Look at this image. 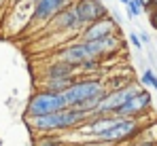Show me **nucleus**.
<instances>
[{
  "label": "nucleus",
  "instance_id": "1",
  "mask_svg": "<svg viewBox=\"0 0 157 146\" xmlns=\"http://www.w3.org/2000/svg\"><path fill=\"white\" fill-rule=\"evenodd\" d=\"M28 129L36 136H45V133H59V131H72L78 129L81 125L89 121V114L83 112L81 108H64L55 114L47 117H38V119H24Z\"/></svg>",
  "mask_w": 157,
  "mask_h": 146
},
{
  "label": "nucleus",
  "instance_id": "2",
  "mask_svg": "<svg viewBox=\"0 0 157 146\" xmlns=\"http://www.w3.org/2000/svg\"><path fill=\"white\" fill-rule=\"evenodd\" d=\"M142 129L144 127H142L140 119H119V117H115V121L104 131H100L94 140L108 146H130L136 140H140Z\"/></svg>",
  "mask_w": 157,
  "mask_h": 146
},
{
  "label": "nucleus",
  "instance_id": "3",
  "mask_svg": "<svg viewBox=\"0 0 157 146\" xmlns=\"http://www.w3.org/2000/svg\"><path fill=\"white\" fill-rule=\"evenodd\" d=\"M106 91L108 89L100 76H78L75 85L64 93V99H66L68 108H81L83 104H87L96 97H102Z\"/></svg>",
  "mask_w": 157,
  "mask_h": 146
},
{
  "label": "nucleus",
  "instance_id": "4",
  "mask_svg": "<svg viewBox=\"0 0 157 146\" xmlns=\"http://www.w3.org/2000/svg\"><path fill=\"white\" fill-rule=\"evenodd\" d=\"M68 108L66 99L59 93H51L45 89H36L26 104V112L24 119H38V117H47V114H55L59 110Z\"/></svg>",
  "mask_w": 157,
  "mask_h": 146
},
{
  "label": "nucleus",
  "instance_id": "5",
  "mask_svg": "<svg viewBox=\"0 0 157 146\" xmlns=\"http://www.w3.org/2000/svg\"><path fill=\"white\" fill-rule=\"evenodd\" d=\"M140 91H142V87H140L138 83L128 85V87H123V89L106 91V95H104V99H102V104H100V108H98L96 114H100V117H115L117 110H119L123 104H128L134 95H138Z\"/></svg>",
  "mask_w": 157,
  "mask_h": 146
},
{
  "label": "nucleus",
  "instance_id": "6",
  "mask_svg": "<svg viewBox=\"0 0 157 146\" xmlns=\"http://www.w3.org/2000/svg\"><path fill=\"white\" fill-rule=\"evenodd\" d=\"M75 0H38L34 4V11H32V19H30V25L34 28H47V25L53 21L55 15H59L64 9L72 6Z\"/></svg>",
  "mask_w": 157,
  "mask_h": 146
},
{
  "label": "nucleus",
  "instance_id": "7",
  "mask_svg": "<svg viewBox=\"0 0 157 146\" xmlns=\"http://www.w3.org/2000/svg\"><path fill=\"white\" fill-rule=\"evenodd\" d=\"M115 34H121V25L119 21H115L113 17H106V19H100L96 24L85 25L81 32H78L77 40H83V43H98V40H104L108 36H115Z\"/></svg>",
  "mask_w": 157,
  "mask_h": 146
},
{
  "label": "nucleus",
  "instance_id": "8",
  "mask_svg": "<svg viewBox=\"0 0 157 146\" xmlns=\"http://www.w3.org/2000/svg\"><path fill=\"white\" fill-rule=\"evenodd\" d=\"M55 59L66 62V64H72V66L78 68L83 62H87V59H98V57H94V51H91V45H89V43L75 40V43H68V45L57 49Z\"/></svg>",
  "mask_w": 157,
  "mask_h": 146
},
{
  "label": "nucleus",
  "instance_id": "9",
  "mask_svg": "<svg viewBox=\"0 0 157 146\" xmlns=\"http://www.w3.org/2000/svg\"><path fill=\"white\" fill-rule=\"evenodd\" d=\"M75 11H77L78 21L83 28L89 24H96L100 19H106L110 15L108 6L102 0H75Z\"/></svg>",
  "mask_w": 157,
  "mask_h": 146
},
{
  "label": "nucleus",
  "instance_id": "10",
  "mask_svg": "<svg viewBox=\"0 0 157 146\" xmlns=\"http://www.w3.org/2000/svg\"><path fill=\"white\" fill-rule=\"evenodd\" d=\"M151 106H153L151 93H149L147 89H142L138 95L132 97L128 104H123V106L117 110L115 117H119V119H142V117H147V114L151 112Z\"/></svg>",
  "mask_w": 157,
  "mask_h": 146
},
{
  "label": "nucleus",
  "instance_id": "11",
  "mask_svg": "<svg viewBox=\"0 0 157 146\" xmlns=\"http://www.w3.org/2000/svg\"><path fill=\"white\" fill-rule=\"evenodd\" d=\"M40 80H55V78H70V76H83L78 72L77 66L72 64H66V62H59V59H53L49 64H45L40 68Z\"/></svg>",
  "mask_w": 157,
  "mask_h": 146
},
{
  "label": "nucleus",
  "instance_id": "12",
  "mask_svg": "<svg viewBox=\"0 0 157 146\" xmlns=\"http://www.w3.org/2000/svg\"><path fill=\"white\" fill-rule=\"evenodd\" d=\"M47 28H51L53 32H62V34L81 32L83 25H81V21H78V15H77V11H75V4L68 6V9H64L59 15H55L53 21L47 25Z\"/></svg>",
  "mask_w": 157,
  "mask_h": 146
},
{
  "label": "nucleus",
  "instance_id": "13",
  "mask_svg": "<svg viewBox=\"0 0 157 146\" xmlns=\"http://www.w3.org/2000/svg\"><path fill=\"white\" fill-rule=\"evenodd\" d=\"M32 146H68V142L57 133H45V136H34Z\"/></svg>",
  "mask_w": 157,
  "mask_h": 146
},
{
  "label": "nucleus",
  "instance_id": "14",
  "mask_svg": "<svg viewBox=\"0 0 157 146\" xmlns=\"http://www.w3.org/2000/svg\"><path fill=\"white\" fill-rule=\"evenodd\" d=\"M140 85H144V87H151V89H155L157 91V74L151 70V68H147L144 72L140 74Z\"/></svg>",
  "mask_w": 157,
  "mask_h": 146
},
{
  "label": "nucleus",
  "instance_id": "15",
  "mask_svg": "<svg viewBox=\"0 0 157 146\" xmlns=\"http://www.w3.org/2000/svg\"><path fill=\"white\" fill-rule=\"evenodd\" d=\"M142 11H144V4H142V0H132L130 6H128V15H130V19L138 17Z\"/></svg>",
  "mask_w": 157,
  "mask_h": 146
},
{
  "label": "nucleus",
  "instance_id": "16",
  "mask_svg": "<svg viewBox=\"0 0 157 146\" xmlns=\"http://www.w3.org/2000/svg\"><path fill=\"white\" fill-rule=\"evenodd\" d=\"M128 38H130V45L136 49V51H142V40H140L138 32H130V34H128Z\"/></svg>",
  "mask_w": 157,
  "mask_h": 146
},
{
  "label": "nucleus",
  "instance_id": "17",
  "mask_svg": "<svg viewBox=\"0 0 157 146\" xmlns=\"http://www.w3.org/2000/svg\"><path fill=\"white\" fill-rule=\"evenodd\" d=\"M68 146H108V144H102L98 140H85V142H78V144H68Z\"/></svg>",
  "mask_w": 157,
  "mask_h": 146
},
{
  "label": "nucleus",
  "instance_id": "18",
  "mask_svg": "<svg viewBox=\"0 0 157 146\" xmlns=\"http://www.w3.org/2000/svg\"><path fill=\"white\" fill-rule=\"evenodd\" d=\"M130 146H157V140H136Z\"/></svg>",
  "mask_w": 157,
  "mask_h": 146
},
{
  "label": "nucleus",
  "instance_id": "19",
  "mask_svg": "<svg viewBox=\"0 0 157 146\" xmlns=\"http://www.w3.org/2000/svg\"><path fill=\"white\" fill-rule=\"evenodd\" d=\"M138 36H140V40H142V45H144V43H147V45L151 43V36H149L144 30H140V32H138Z\"/></svg>",
  "mask_w": 157,
  "mask_h": 146
},
{
  "label": "nucleus",
  "instance_id": "20",
  "mask_svg": "<svg viewBox=\"0 0 157 146\" xmlns=\"http://www.w3.org/2000/svg\"><path fill=\"white\" fill-rule=\"evenodd\" d=\"M149 24H151V25H153V28L157 30V13H153V15H149Z\"/></svg>",
  "mask_w": 157,
  "mask_h": 146
},
{
  "label": "nucleus",
  "instance_id": "21",
  "mask_svg": "<svg viewBox=\"0 0 157 146\" xmlns=\"http://www.w3.org/2000/svg\"><path fill=\"white\" fill-rule=\"evenodd\" d=\"M6 106H9V108H13V106H15V99H13V97H9V99H6Z\"/></svg>",
  "mask_w": 157,
  "mask_h": 146
},
{
  "label": "nucleus",
  "instance_id": "22",
  "mask_svg": "<svg viewBox=\"0 0 157 146\" xmlns=\"http://www.w3.org/2000/svg\"><path fill=\"white\" fill-rule=\"evenodd\" d=\"M9 2H11V0H0V11H2V9H4V6H6Z\"/></svg>",
  "mask_w": 157,
  "mask_h": 146
},
{
  "label": "nucleus",
  "instance_id": "23",
  "mask_svg": "<svg viewBox=\"0 0 157 146\" xmlns=\"http://www.w3.org/2000/svg\"><path fill=\"white\" fill-rule=\"evenodd\" d=\"M119 2H121V4H125V6H130V2H132V0H119Z\"/></svg>",
  "mask_w": 157,
  "mask_h": 146
},
{
  "label": "nucleus",
  "instance_id": "24",
  "mask_svg": "<svg viewBox=\"0 0 157 146\" xmlns=\"http://www.w3.org/2000/svg\"><path fill=\"white\" fill-rule=\"evenodd\" d=\"M30 2H32V4H36V2H38V0H30Z\"/></svg>",
  "mask_w": 157,
  "mask_h": 146
},
{
  "label": "nucleus",
  "instance_id": "25",
  "mask_svg": "<svg viewBox=\"0 0 157 146\" xmlns=\"http://www.w3.org/2000/svg\"><path fill=\"white\" fill-rule=\"evenodd\" d=\"M0 146H2V140H0Z\"/></svg>",
  "mask_w": 157,
  "mask_h": 146
}]
</instances>
